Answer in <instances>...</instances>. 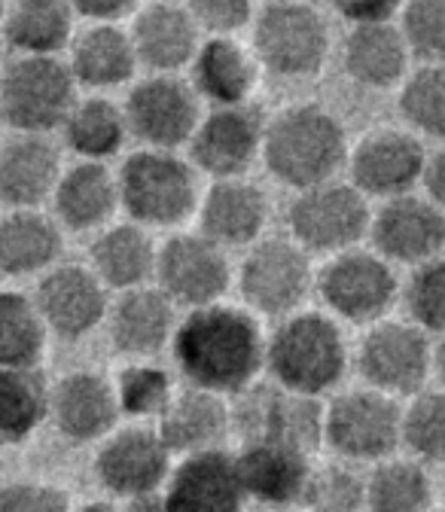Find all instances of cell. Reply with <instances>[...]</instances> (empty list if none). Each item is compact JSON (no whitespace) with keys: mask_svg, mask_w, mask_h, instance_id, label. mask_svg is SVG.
<instances>
[{"mask_svg":"<svg viewBox=\"0 0 445 512\" xmlns=\"http://www.w3.org/2000/svg\"><path fill=\"white\" fill-rule=\"evenodd\" d=\"M110 342L125 357L159 354L177 330V305L159 287H138L116 299L110 308Z\"/></svg>","mask_w":445,"mask_h":512,"instance_id":"obj_26","label":"cell"},{"mask_svg":"<svg viewBox=\"0 0 445 512\" xmlns=\"http://www.w3.org/2000/svg\"><path fill=\"white\" fill-rule=\"evenodd\" d=\"M162 497L171 512H244L247 506L235 455L226 448L180 458Z\"/></svg>","mask_w":445,"mask_h":512,"instance_id":"obj_20","label":"cell"},{"mask_svg":"<svg viewBox=\"0 0 445 512\" xmlns=\"http://www.w3.org/2000/svg\"><path fill=\"white\" fill-rule=\"evenodd\" d=\"M4 10H7V7H4V4H0V22H4Z\"/></svg>","mask_w":445,"mask_h":512,"instance_id":"obj_53","label":"cell"},{"mask_svg":"<svg viewBox=\"0 0 445 512\" xmlns=\"http://www.w3.org/2000/svg\"><path fill=\"white\" fill-rule=\"evenodd\" d=\"M37 311L46 330L61 339H83L110 314L107 287L86 266H55L37 284Z\"/></svg>","mask_w":445,"mask_h":512,"instance_id":"obj_18","label":"cell"},{"mask_svg":"<svg viewBox=\"0 0 445 512\" xmlns=\"http://www.w3.org/2000/svg\"><path fill=\"white\" fill-rule=\"evenodd\" d=\"M61 153L49 135H13L0 144V202L13 211H37L55 196Z\"/></svg>","mask_w":445,"mask_h":512,"instance_id":"obj_23","label":"cell"},{"mask_svg":"<svg viewBox=\"0 0 445 512\" xmlns=\"http://www.w3.org/2000/svg\"><path fill=\"white\" fill-rule=\"evenodd\" d=\"M433 366H436V372H439V378H442V384H445V339L436 345V351H433Z\"/></svg>","mask_w":445,"mask_h":512,"instance_id":"obj_51","label":"cell"},{"mask_svg":"<svg viewBox=\"0 0 445 512\" xmlns=\"http://www.w3.org/2000/svg\"><path fill=\"white\" fill-rule=\"evenodd\" d=\"M232 424L235 421L223 397L199 388H186L174 394V400L156 421V430L171 455L193 458L205 452H220Z\"/></svg>","mask_w":445,"mask_h":512,"instance_id":"obj_25","label":"cell"},{"mask_svg":"<svg viewBox=\"0 0 445 512\" xmlns=\"http://www.w3.org/2000/svg\"><path fill=\"white\" fill-rule=\"evenodd\" d=\"M269 217V202L260 192V186L238 180H217L205 199L199 202V223L202 235L214 244L226 247H244L257 244Z\"/></svg>","mask_w":445,"mask_h":512,"instance_id":"obj_27","label":"cell"},{"mask_svg":"<svg viewBox=\"0 0 445 512\" xmlns=\"http://www.w3.org/2000/svg\"><path fill=\"white\" fill-rule=\"evenodd\" d=\"M77 101V80L61 58H16L0 74V119L16 135L55 132Z\"/></svg>","mask_w":445,"mask_h":512,"instance_id":"obj_5","label":"cell"},{"mask_svg":"<svg viewBox=\"0 0 445 512\" xmlns=\"http://www.w3.org/2000/svg\"><path fill=\"white\" fill-rule=\"evenodd\" d=\"M327 409L314 397L284 391L278 384H253L241 394L232 421L244 430V442H281L311 455L324 442Z\"/></svg>","mask_w":445,"mask_h":512,"instance_id":"obj_10","label":"cell"},{"mask_svg":"<svg viewBox=\"0 0 445 512\" xmlns=\"http://www.w3.org/2000/svg\"><path fill=\"white\" fill-rule=\"evenodd\" d=\"M46 324L37 302L19 290H0V369H37Z\"/></svg>","mask_w":445,"mask_h":512,"instance_id":"obj_37","label":"cell"},{"mask_svg":"<svg viewBox=\"0 0 445 512\" xmlns=\"http://www.w3.org/2000/svg\"><path fill=\"white\" fill-rule=\"evenodd\" d=\"M369 235L381 260L424 266L445 247V211L430 199L400 196L372 217Z\"/></svg>","mask_w":445,"mask_h":512,"instance_id":"obj_17","label":"cell"},{"mask_svg":"<svg viewBox=\"0 0 445 512\" xmlns=\"http://www.w3.org/2000/svg\"><path fill=\"white\" fill-rule=\"evenodd\" d=\"M305 512H363L366 509V482L348 467H321L311 473Z\"/></svg>","mask_w":445,"mask_h":512,"instance_id":"obj_42","label":"cell"},{"mask_svg":"<svg viewBox=\"0 0 445 512\" xmlns=\"http://www.w3.org/2000/svg\"><path fill=\"white\" fill-rule=\"evenodd\" d=\"M403 442L430 464H445V391H427L403 412Z\"/></svg>","mask_w":445,"mask_h":512,"instance_id":"obj_41","label":"cell"},{"mask_svg":"<svg viewBox=\"0 0 445 512\" xmlns=\"http://www.w3.org/2000/svg\"><path fill=\"white\" fill-rule=\"evenodd\" d=\"M0 512H71V500L49 482H7L0 488Z\"/></svg>","mask_w":445,"mask_h":512,"instance_id":"obj_46","label":"cell"},{"mask_svg":"<svg viewBox=\"0 0 445 512\" xmlns=\"http://www.w3.org/2000/svg\"><path fill=\"white\" fill-rule=\"evenodd\" d=\"M430 512H445V509H430Z\"/></svg>","mask_w":445,"mask_h":512,"instance_id":"obj_54","label":"cell"},{"mask_svg":"<svg viewBox=\"0 0 445 512\" xmlns=\"http://www.w3.org/2000/svg\"><path fill=\"white\" fill-rule=\"evenodd\" d=\"M424 189H427V199L445 211V147L436 150L427 165H424V177H421Z\"/></svg>","mask_w":445,"mask_h":512,"instance_id":"obj_49","label":"cell"},{"mask_svg":"<svg viewBox=\"0 0 445 512\" xmlns=\"http://www.w3.org/2000/svg\"><path fill=\"white\" fill-rule=\"evenodd\" d=\"M257 68V55L235 37H208L193 61V89L217 107L250 104L247 98L257 86Z\"/></svg>","mask_w":445,"mask_h":512,"instance_id":"obj_29","label":"cell"},{"mask_svg":"<svg viewBox=\"0 0 445 512\" xmlns=\"http://www.w3.org/2000/svg\"><path fill=\"white\" fill-rule=\"evenodd\" d=\"M52 208L58 223L74 232L101 229L119 208V180L104 162H77L61 174Z\"/></svg>","mask_w":445,"mask_h":512,"instance_id":"obj_28","label":"cell"},{"mask_svg":"<svg viewBox=\"0 0 445 512\" xmlns=\"http://www.w3.org/2000/svg\"><path fill=\"white\" fill-rule=\"evenodd\" d=\"M49 418V388L37 369H0V448L22 445Z\"/></svg>","mask_w":445,"mask_h":512,"instance_id":"obj_36","label":"cell"},{"mask_svg":"<svg viewBox=\"0 0 445 512\" xmlns=\"http://www.w3.org/2000/svg\"><path fill=\"white\" fill-rule=\"evenodd\" d=\"M89 256H92V272L104 287L129 293L147 287V281L156 275L159 247L144 232V226L119 223L95 238Z\"/></svg>","mask_w":445,"mask_h":512,"instance_id":"obj_30","label":"cell"},{"mask_svg":"<svg viewBox=\"0 0 445 512\" xmlns=\"http://www.w3.org/2000/svg\"><path fill=\"white\" fill-rule=\"evenodd\" d=\"M348 348L333 317L302 311L284 317L266 342V369L284 391L321 397L342 381Z\"/></svg>","mask_w":445,"mask_h":512,"instance_id":"obj_3","label":"cell"},{"mask_svg":"<svg viewBox=\"0 0 445 512\" xmlns=\"http://www.w3.org/2000/svg\"><path fill=\"white\" fill-rule=\"evenodd\" d=\"M132 34L119 25H89L71 46V74L80 86L113 89L138 71Z\"/></svg>","mask_w":445,"mask_h":512,"instance_id":"obj_32","label":"cell"},{"mask_svg":"<svg viewBox=\"0 0 445 512\" xmlns=\"http://www.w3.org/2000/svg\"><path fill=\"white\" fill-rule=\"evenodd\" d=\"M138 61L156 74H177L199 55V25L186 4H147L132 16Z\"/></svg>","mask_w":445,"mask_h":512,"instance_id":"obj_24","label":"cell"},{"mask_svg":"<svg viewBox=\"0 0 445 512\" xmlns=\"http://www.w3.org/2000/svg\"><path fill=\"white\" fill-rule=\"evenodd\" d=\"M189 13H193L199 31H205L208 37H235L244 25H250L253 19V4L247 0H193L186 4Z\"/></svg>","mask_w":445,"mask_h":512,"instance_id":"obj_45","label":"cell"},{"mask_svg":"<svg viewBox=\"0 0 445 512\" xmlns=\"http://www.w3.org/2000/svg\"><path fill=\"white\" fill-rule=\"evenodd\" d=\"M400 31L415 58L445 64V0H415L400 7Z\"/></svg>","mask_w":445,"mask_h":512,"instance_id":"obj_44","label":"cell"},{"mask_svg":"<svg viewBox=\"0 0 445 512\" xmlns=\"http://www.w3.org/2000/svg\"><path fill=\"white\" fill-rule=\"evenodd\" d=\"M327 308L351 324H372L397 299V275L388 260L366 250H345L317 275Z\"/></svg>","mask_w":445,"mask_h":512,"instance_id":"obj_14","label":"cell"},{"mask_svg":"<svg viewBox=\"0 0 445 512\" xmlns=\"http://www.w3.org/2000/svg\"><path fill=\"white\" fill-rule=\"evenodd\" d=\"M266 342L257 317L220 302L186 311L174 330L171 351L189 388L226 397L257 384L266 369Z\"/></svg>","mask_w":445,"mask_h":512,"instance_id":"obj_1","label":"cell"},{"mask_svg":"<svg viewBox=\"0 0 445 512\" xmlns=\"http://www.w3.org/2000/svg\"><path fill=\"white\" fill-rule=\"evenodd\" d=\"M400 113L421 135L445 141V64H424L421 71L406 77Z\"/></svg>","mask_w":445,"mask_h":512,"instance_id":"obj_39","label":"cell"},{"mask_svg":"<svg viewBox=\"0 0 445 512\" xmlns=\"http://www.w3.org/2000/svg\"><path fill=\"white\" fill-rule=\"evenodd\" d=\"M336 10H339V16H345L351 22V28H357V25H385V22H394V16H400V4H388V0L339 4Z\"/></svg>","mask_w":445,"mask_h":512,"instance_id":"obj_47","label":"cell"},{"mask_svg":"<svg viewBox=\"0 0 445 512\" xmlns=\"http://www.w3.org/2000/svg\"><path fill=\"white\" fill-rule=\"evenodd\" d=\"M308 458L311 455L281 442H244L235 464L247 500L275 506L278 512L302 506L314 473Z\"/></svg>","mask_w":445,"mask_h":512,"instance_id":"obj_22","label":"cell"},{"mask_svg":"<svg viewBox=\"0 0 445 512\" xmlns=\"http://www.w3.org/2000/svg\"><path fill=\"white\" fill-rule=\"evenodd\" d=\"M61 229L40 211H10L0 220V272L10 278L55 269Z\"/></svg>","mask_w":445,"mask_h":512,"instance_id":"obj_34","label":"cell"},{"mask_svg":"<svg viewBox=\"0 0 445 512\" xmlns=\"http://www.w3.org/2000/svg\"><path fill=\"white\" fill-rule=\"evenodd\" d=\"M61 132H65V144L83 162H104L119 153L125 135H129V125H125V113L119 104L101 95H89L74 104Z\"/></svg>","mask_w":445,"mask_h":512,"instance_id":"obj_35","label":"cell"},{"mask_svg":"<svg viewBox=\"0 0 445 512\" xmlns=\"http://www.w3.org/2000/svg\"><path fill=\"white\" fill-rule=\"evenodd\" d=\"M351 180L363 196L400 199L424 177V147L406 132H375L366 135L348 156Z\"/></svg>","mask_w":445,"mask_h":512,"instance_id":"obj_19","label":"cell"},{"mask_svg":"<svg viewBox=\"0 0 445 512\" xmlns=\"http://www.w3.org/2000/svg\"><path fill=\"white\" fill-rule=\"evenodd\" d=\"M360 375L372 384L378 394H415L430 375L433 351L427 333L415 324H397L385 320L375 324L357 351Z\"/></svg>","mask_w":445,"mask_h":512,"instance_id":"obj_16","label":"cell"},{"mask_svg":"<svg viewBox=\"0 0 445 512\" xmlns=\"http://www.w3.org/2000/svg\"><path fill=\"white\" fill-rule=\"evenodd\" d=\"M125 125L147 150L174 153L189 144L202 122L199 95L174 74H153L125 98Z\"/></svg>","mask_w":445,"mask_h":512,"instance_id":"obj_9","label":"cell"},{"mask_svg":"<svg viewBox=\"0 0 445 512\" xmlns=\"http://www.w3.org/2000/svg\"><path fill=\"white\" fill-rule=\"evenodd\" d=\"M263 159L272 177L299 192L333 183L348 159L345 128L317 104L290 107L266 125Z\"/></svg>","mask_w":445,"mask_h":512,"instance_id":"obj_2","label":"cell"},{"mask_svg":"<svg viewBox=\"0 0 445 512\" xmlns=\"http://www.w3.org/2000/svg\"><path fill=\"white\" fill-rule=\"evenodd\" d=\"M403 296L412 324L421 333H445V260L415 266Z\"/></svg>","mask_w":445,"mask_h":512,"instance_id":"obj_43","label":"cell"},{"mask_svg":"<svg viewBox=\"0 0 445 512\" xmlns=\"http://www.w3.org/2000/svg\"><path fill=\"white\" fill-rule=\"evenodd\" d=\"M119 205L138 226H180L199 211L196 171L174 153L138 150L122 162Z\"/></svg>","mask_w":445,"mask_h":512,"instance_id":"obj_4","label":"cell"},{"mask_svg":"<svg viewBox=\"0 0 445 512\" xmlns=\"http://www.w3.org/2000/svg\"><path fill=\"white\" fill-rule=\"evenodd\" d=\"M156 281L159 290L177 308H208L220 305L232 284V269L226 250L205 238L202 232L174 235L159 247L156 260Z\"/></svg>","mask_w":445,"mask_h":512,"instance_id":"obj_11","label":"cell"},{"mask_svg":"<svg viewBox=\"0 0 445 512\" xmlns=\"http://www.w3.org/2000/svg\"><path fill=\"white\" fill-rule=\"evenodd\" d=\"M74 13L83 16L89 25H119L125 16H135L138 4H129V0H89V4H74Z\"/></svg>","mask_w":445,"mask_h":512,"instance_id":"obj_48","label":"cell"},{"mask_svg":"<svg viewBox=\"0 0 445 512\" xmlns=\"http://www.w3.org/2000/svg\"><path fill=\"white\" fill-rule=\"evenodd\" d=\"M293 241L305 253H345L372 226L366 196L354 183H324L296 196L287 214Z\"/></svg>","mask_w":445,"mask_h":512,"instance_id":"obj_7","label":"cell"},{"mask_svg":"<svg viewBox=\"0 0 445 512\" xmlns=\"http://www.w3.org/2000/svg\"><path fill=\"white\" fill-rule=\"evenodd\" d=\"M409 46L394 22L357 25L345 37V71L354 83L366 89H391L406 80Z\"/></svg>","mask_w":445,"mask_h":512,"instance_id":"obj_31","label":"cell"},{"mask_svg":"<svg viewBox=\"0 0 445 512\" xmlns=\"http://www.w3.org/2000/svg\"><path fill=\"white\" fill-rule=\"evenodd\" d=\"M171 452L156 427H125L110 433L95 458L98 482L119 500L135 503L165 491L174 470Z\"/></svg>","mask_w":445,"mask_h":512,"instance_id":"obj_12","label":"cell"},{"mask_svg":"<svg viewBox=\"0 0 445 512\" xmlns=\"http://www.w3.org/2000/svg\"><path fill=\"white\" fill-rule=\"evenodd\" d=\"M74 4L61 0H19L4 10V37L19 58H58L74 34Z\"/></svg>","mask_w":445,"mask_h":512,"instance_id":"obj_33","label":"cell"},{"mask_svg":"<svg viewBox=\"0 0 445 512\" xmlns=\"http://www.w3.org/2000/svg\"><path fill=\"white\" fill-rule=\"evenodd\" d=\"M308 253L290 238H260L241 263V296L260 314H293L311 290Z\"/></svg>","mask_w":445,"mask_h":512,"instance_id":"obj_13","label":"cell"},{"mask_svg":"<svg viewBox=\"0 0 445 512\" xmlns=\"http://www.w3.org/2000/svg\"><path fill=\"white\" fill-rule=\"evenodd\" d=\"M77 512H122V509H116L113 503H89V506H83Z\"/></svg>","mask_w":445,"mask_h":512,"instance_id":"obj_52","label":"cell"},{"mask_svg":"<svg viewBox=\"0 0 445 512\" xmlns=\"http://www.w3.org/2000/svg\"><path fill=\"white\" fill-rule=\"evenodd\" d=\"M324 442L351 461H388L403 442V412L372 388L339 394L324 415Z\"/></svg>","mask_w":445,"mask_h":512,"instance_id":"obj_8","label":"cell"},{"mask_svg":"<svg viewBox=\"0 0 445 512\" xmlns=\"http://www.w3.org/2000/svg\"><path fill=\"white\" fill-rule=\"evenodd\" d=\"M281 512H296V509H281Z\"/></svg>","mask_w":445,"mask_h":512,"instance_id":"obj_55","label":"cell"},{"mask_svg":"<svg viewBox=\"0 0 445 512\" xmlns=\"http://www.w3.org/2000/svg\"><path fill=\"white\" fill-rule=\"evenodd\" d=\"M122 512H171L165 497L156 494V497H147V500H135V503H125Z\"/></svg>","mask_w":445,"mask_h":512,"instance_id":"obj_50","label":"cell"},{"mask_svg":"<svg viewBox=\"0 0 445 512\" xmlns=\"http://www.w3.org/2000/svg\"><path fill=\"white\" fill-rule=\"evenodd\" d=\"M266 141V119L260 107L238 104V107H214L202 116L189 153L193 165L217 180H238L250 162L263 153Z\"/></svg>","mask_w":445,"mask_h":512,"instance_id":"obj_15","label":"cell"},{"mask_svg":"<svg viewBox=\"0 0 445 512\" xmlns=\"http://www.w3.org/2000/svg\"><path fill=\"white\" fill-rule=\"evenodd\" d=\"M253 55L275 77H314L330 55L327 19L321 10L296 0L266 4L253 19Z\"/></svg>","mask_w":445,"mask_h":512,"instance_id":"obj_6","label":"cell"},{"mask_svg":"<svg viewBox=\"0 0 445 512\" xmlns=\"http://www.w3.org/2000/svg\"><path fill=\"white\" fill-rule=\"evenodd\" d=\"M430 476L415 461H381L366 479V512H430Z\"/></svg>","mask_w":445,"mask_h":512,"instance_id":"obj_38","label":"cell"},{"mask_svg":"<svg viewBox=\"0 0 445 512\" xmlns=\"http://www.w3.org/2000/svg\"><path fill=\"white\" fill-rule=\"evenodd\" d=\"M116 400L119 412L129 418H162L168 403L174 400L171 375L162 366L153 363H129L122 366L116 378Z\"/></svg>","mask_w":445,"mask_h":512,"instance_id":"obj_40","label":"cell"},{"mask_svg":"<svg viewBox=\"0 0 445 512\" xmlns=\"http://www.w3.org/2000/svg\"><path fill=\"white\" fill-rule=\"evenodd\" d=\"M119 415L116 388L95 372H71L49 388V418L61 436L77 445L116 433Z\"/></svg>","mask_w":445,"mask_h":512,"instance_id":"obj_21","label":"cell"}]
</instances>
